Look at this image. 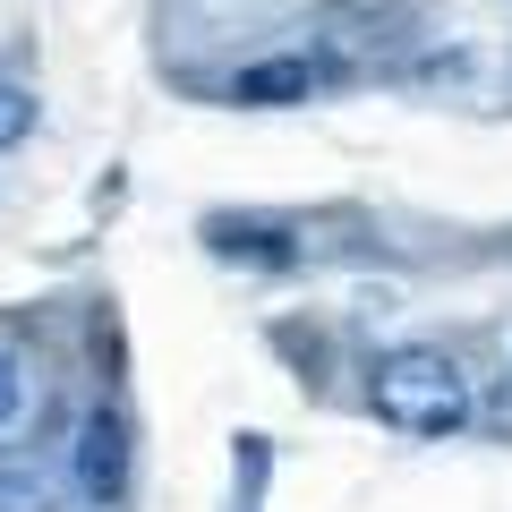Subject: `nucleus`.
Listing matches in <instances>:
<instances>
[{"mask_svg":"<svg viewBox=\"0 0 512 512\" xmlns=\"http://www.w3.org/2000/svg\"><path fill=\"white\" fill-rule=\"evenodd\" d=\"M367 402H376L384 427H402V436H453L470 419V384H461V367L436 342H402V350H384L367 367Z\"/></svg>","mask_w":512,"mask_h":512,"instance_id":"1","label":"nucleus"},{"mask_svg":"<svg viewBox=\"0 0 512 512\" xmlns=\"http://www.w3.org/2000/svg\"><path fill=\"white\" fill-rule=\"evenodd\" d=\"M205 248H214L222 265H256V274L299 265V231L274 222V214H205Z\"/></svg>","mask_w":512,"mask_h":512,"instance_id":"4","label":"nucleus"},{"mask_svg":"<svg viewBox=\"0 0 512 512\" xmlns=\"http://www.w3.org/2000/svg\"><path fill=\"white\" fill-rule=\"evenodd\" d=\"M0 512H60V470L35 444H0Z\"/></svg>","mask_w":512,"mask_h":512,"instance_id":"6","label":"nucleus"},{"mask_svg":"<svg viewBox=\"0 0 512 512\" xmlns=\"http://www.w3.org/2000/svg\"><path fill=\"white\" fill-rule=\"evenodd\" d=\"M18 402H26V376H18V359H9V350H0V427L18 419Z\"/></svg>","mask_w":512,"mask_h":512,"instance_id":"8","label":"nucleus"},{"mask_svg":"<svg viewBox=\"0 0 512 512\" xmlns=\"http://www.w3.org/2000/svg\"><path fill=\"white\" fill-rule=\"evenodd\" d=\"M26 137H35V94L0 77V154H9V146H26Z\"/></svg>","mask_w":512,"mask_h":512,"instance_id":"7","label":"nucleus"},{"mask_svg":"<svg viewBox=\"0 0 512 512\" xmlns=\"http://www.w3.org/2000/svg\"><path fill=\"white\" fill-rule=\"evenodd\" d=\"M128 478H137V427H128V410L120 402H86L77 410V436H69V487L86 495L94 512H120Z\"/></svg>","mask_w":512,"mask_h":512,"instance_id":"3","label":"nucleus"},{"mask_svg":"<svg viewBox=\"0 0 512 512\" xmlns=\"http://www.w3.org/2000/svg\"><path fill=\"white\" fill-rule=\"evenodd\" d=\"M333 77L316 69L308 52H274V60H248V69L231 77V103L248 111H282V103H308V94H325Z\"/></svg>","mask_w":512,"mask_h":512,"instance_id":"5","label":"nucleus"},{"mask_svg":"<svg viewBox=\"0 0 512 512\" xmlns=\"http://www.w3.org/2000/svg\"><path fill=\"white\" fill-rule=\"evenodd\" d=\"M419 35H427V0H325V9H308V60L325 77L402 60Z\"/></svg>","mask_w":512,"mask_h":512,"instance_id":"2","label":"nucleus"}]
</instances>
